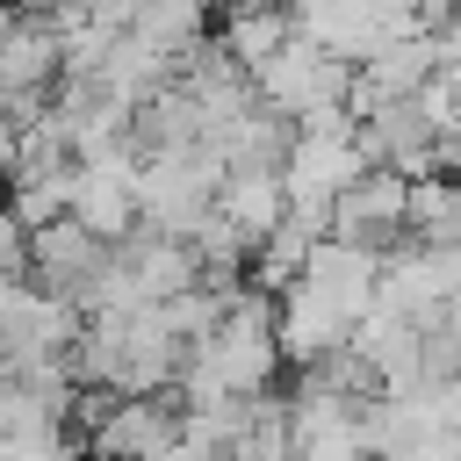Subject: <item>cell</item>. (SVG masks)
I'll return each mask as SVG.
<instances>
[{"label":"cell","instance_id":"6da1fadb","mask_svg":"<svg viewBox=\"0 0 461 461\" xmlns=\"http://www.w3.org/2000/svg\"><path fill=\"white\" fill-rule=\"evenodd\" d=\"M367 173V151H360V130L353 122H295V144H288V209L317 216L331 230V202Z\"/></svg>","mask_w":461,"mask_h":461},{"label":"cell","instance_id":"7a4b0ae2","mask_svg":"<svg viewBox=\"0 0 461 461\" xmlns=\"http://www.w3.org/2000/svg\"><path fill=\"white\" fill-rule=\"evenodd\" d=\"M353 58H331V50H317L303 29L252 72V86H259V101L267 108H281V115H295V122H310L317 108H346V94H353Z\"/></svg>","mask_w":461,"mask_h":461},{"label":"cell","instance_id":"3957f363","mask_svg":"<svg viewBox=\"0 0 461 461\" xmlns=\"http://www.w3.org/2000/svg\"><path fill=\"white\" fill-rule=\"evenodd\" d=\"M295 29H303L317 50L367 65L382 43H396V36L425 29V22H418L411 0H295Z\"/></svg>","mask_w":461,"mask_h":461},{"label":"cell","instance_id":"277c9868","mask_svg":"<svg viewBox=\"0 0 461 461\" xmlns=\"http://www.w3.org/2000/svg\"><path fill=\"white\" fill-rule=\"evenodd\" d=\"M324 238L375 245V252L403 245V238H411V173H396V166H367V173L331 202V230H324Z\"/></svg>","mask_w":461,"mask_h":461},{"label":"cell","instance_id":"5b68a950","mask_svg":"<svg viewBox=\"0 0 461 461\" xmlns=\"http://www.w3.org/2000/svg\"><path fill=\"white\" fill-rule=\"evenodd\" d=\"M108 259H115V245L101 230H86L79 216H58V223L29 230V281L50 288V295H65V303H79Z\"/></svg>","mask_w":461,"mask_h":461},{"label":"cell","instance_id":"8992f818","mask_svg":"<svg viewBox=\"0 0 461 461\" xmlns=\"http://www.w3.org/2000/svg\"><path fill=\"white\" fill-rule=\"evenodd\" d=\"M180 439V389H158V396H115V411L94 425L86 454L94 461H151Z\"/></svg>","mask_w":461,"mask_h":461},{"label":"cell","instance_id":"52a82bcc","mask_svg":"<svg viewBox=\"0 0 461 461\" xmlns=\"http://www.w3.org/2000/svg\"><path fill=\"white\" fill-rule=\"evenodd\" d=\"M295 281H310L324 303H339L353 324L375 310V288H382V252L375 245H346V238H317V252L303 259V274Z\"/></svg>","mask_w":461,"mask_h":461},{"label":"cell","instance_id":"ba28073f","mask_svg":"<svg viewBox=\"0 0 461 461\" xmlns=\"http://www.w3.org/2000/svg\"><path fill=\"white\" fill-rule=\"evenodd\" d=\"M65 79V43L50 14H14L0 36V94H58Z\"/></svg>","mask_w":461,"mask_h":461},{"label":"cell","instance_id":"9c48e42d","mask_svg":"<svg viewBox=\"0 0 461 461\" xmlns=\"http://www.w3.org/2000/svg\"><path fill=\"white\" fill-rule=\"evenodd\" d=\"M216 216H230L252 245L288 216V180H281V166H230L223 173V187H216Z\"/></svg>","mask_w":461,"mask_h":461},{"label":"cell","instance_id":"30bf717a","mask_svg":"<svg viewBox=\"0 0 461 461\" xmlns=\"http://www.w3.org/2000/svg\"><path fill=\"white\" fill-rule=\"evenodd\" d=\"M130 29H137L151 50L187 58L194 43H209V36H216V0H144Z\"/></svg>","mask_w":461,"mask_h":461},{"label":"cell","instance_id":"8fae6325","mask_svg":"<svg viewBox=\"0 0 461 461\" xmlns=\"http://www.w3.org/2000/svg\"><path fill=\"white\" fill-rule=\"evenodd\" d=\"M72 180H79V166H65V173H14V180H7V209H14L29 230H43V223L72 216Z\"/></svg>","mask_w":461,"mask_h":461},{"label":"cell","instance_id":"7c38bea8","mask_svg":"<svg viewBox=\"0 0 461 461\" xmlns=\"http://www.w3.org/2000/svg\"><path fill=\"white\" fill-rule=\"evenodd\" d=\"M0 281H29V223L0 202Z\"/></svg>","mask_w":461,"mask_h":461},{"label":"cell","instance_id":"4fadbf2b","mask_svg":"<svg viewBox=\"0 0 461 461\" xmlns=\"http://www.w3.org/2000/svg\"><path fill=\"white\" fill-rule=\"evenodd\" d=\"M411 7H418V22H425V29H447V22L461 14V0H411Z\"/></svg>","mask_w":461,"mask_h":461},{"label":"cell","instance_id":"5bb4252c","mask_svg":"<svg viewBox=\"0 0 461 461\" xmlns=\"http://www.w3.org/2000/svg\"><path fill=\"white\" fill-rule=\"evenodd\" d=\"M151 461H209V454H194L187 439H173V447H166V454H151Z\"/></svg>","mask_w":461,"mask_h":461},{"label":"cell","instance_id":"9a60e30c","mask_svg":"<svg viewBox=\"0 0 461 461\" xmlns=\"http://www.w3.org/2000/svg\"><path fill=\"white\" fill-rule=\"evenodd\" d=\"M223 461H238V454H223Z\"/></svg>","mask_w":461,"mask_h":461}]
</instances>
